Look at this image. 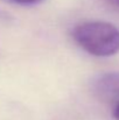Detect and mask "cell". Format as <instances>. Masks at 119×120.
<instances>
[{
    "label": "cell",
    "mask_w": 119,
    "mask_h": 120,
    "mask_svg": "<svg viewBox=\"0 0 119 120\" xmlns=\"http://www.w3.org/2000/svg\"><path fill=\"white\" fill-rule=\"evenodd\" d=\"M73 38L79 47L97 57H109L119 51V28L106 21H88L76 26Z\"/></svg>",
    "instance_id": "cell-1"
},
{
    "label": "cell",
    "mask_w": 119,
    "mask_h": 120,
    "mask_svg": "<svg viewBox=\"0 0 119 120\" xmlns=\"http://www.w3.org/2000/svg\"><path fill=\"white\" fill-rule=\"evenodd\" d=\"M113 118L116 120H119V101L116 104L115 110H113Z\"/></svg>",
    "instance_id": "cell-4"
},
{
    "label": "cell",
    "mask_w": 119,
    "mask_h": 120,
    "mask_svg": "<svg viewBox=\"0 0 119 120\" xmlns=\"http://www.w3.org/2000/svg\"><path fill=\"white\" fill-rule=\"evenodd\" d=\"M96 96L107 103L119 101V72H105L99 75L92 84Z\"/></svg>",
    "instance_id": "cell-2"
},
{
    "label": "cell",
    "mask_w": 119,
    "mask_h": 120,
    "mask_svg": "<svg viewBox=\"0 0 119 120\" xmlns=\"http://www.w3.org/2000/svg\"><path fill=\"white\" fill-rule=\"evenodd\" d=\"M13 2H16V4H21V5H34V4H38L42 0H11Z\"/></svg>",
    "instance_id": "cell-3"
},
{
    "label": "cell",
    "mask_w": 119,
    "mask_h": 120,
    "mask_svg": "<svg viewBox=\"0 0 119 120\" xmlns=\"http://www.w3.org/2000/svg\"><path fill=\"white\" fill-rule=\"evenodd\" d=\"M109 4H111L112 6H115V7H117L119 8V0H106Z\"/></svg>",
    "instance_id": "cell-5"
}]
</instances>
